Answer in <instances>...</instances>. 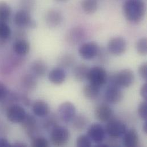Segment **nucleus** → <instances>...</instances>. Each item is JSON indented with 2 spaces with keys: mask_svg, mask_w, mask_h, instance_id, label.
Listing matches in <instances>:
<instances>
[{
  "mask_svg": "<svg viewBox=\"0 0 147 147\" xmlns=\"http://www.w3.org/2000/svg\"><path fill=\"white\" fill-rule=\"evenodd\" d=\"M123 14L129 22L139 24L144 19L146 11L143 0H127L123 7Z\"/></svg>",
  "mask_w": 147,
  "mask_h": 147,
  "instance_id": "obj_1",
  "label": "nucleus"
},
{
  "mask_svg": "<svg viewBox=\"0 0 147 147\" xmlns=\"http://www.w3.org/2000/svg\"><path fill=\"white\" fill-rule=\"evenodd\" d=\"M135 80L134 72L129 69H124L120 71L111 76L109 83L121 88L131 86Z\"/></svg>",
  "mask_w": 147,
  "mask_h": 147,
  "instance_id": "obj_2",
  "label": "nucleus"
},
{
  "mask_svg": "<svg viewBox=\"0 0 147 147\" xmlns=\"http://www.w3.org/2000/svg\"><path fill=\"white\" fill-rule=\"evenodd\" d=\"M70 132L64 126L57 125L51 131L50 140L51 143L56 147H63L69 142Z\"/></svg>",
  "mask_w": 147,
  "mask_h": 147,
  "instance_id": "obj_3",
  "label": "nucleus"
},
{
  "mask_svg": "<svg viewBox=\"0 0 147 147\" xmlns=\"http://www.w3.org/2000/svg\"><path fill=\"white\" fill-rule=\"evenodd\" d=\"M13 21L18 28L34 29L37 26V22L32 17L30 12L21 9L16 11Z\"/></svg>",
  "mask_w": 147,
  "mask_h": 147,
  "instance_id": "obj_4",
  "label": "nucleus"
},
{
  "mask_svg": "<svg viewBox=\"0 0 147 147\" xmlns=\"http://www.w3.org/2000/svg\"><path fill=\"white\" fill-rule=\"evenodd\" d=\"M127 131L125 124L117 119H111L108 121L105 128V132L113 139H117L123 136Z\"/></svg>",
  "mask_w": 147,
  "mask_h": 147,
  "instance_id": "obj_5",
  "label": "nucleus"
},
{
  "mask_svg": "<svg viewBox=\"0 0 147 147\" xmlns=\"http://www.w3.org/2000/svg\"><path fill=\"white\" fill-rule=\"evenodd\" d=\"M88 80L89 83L101 88L108 80L107 72L104 68L98 66L90 68Z\"/></svg>",
  "mask_w": 147,
  "mask_h": 147,
  "instance_id": "obj_6",
  "label": "nucleus"
},
{
  "mask_svg": "<svg viewBox=\"0 0 147 147\" xmlns=\"http://www.w3.org/2000/svg\"><path fill=\"white\" fill-rule=\"evenodd\" d=\"M127 48L126 40L122 37L117 36L112 37L108 41L107 49L108 52L114 56H121L124 54Z\"/></svg>",
  "mask_w": 147,
  "mask_h": 147,
  "instance_id": "obj_7",
  "label": "nucleus"
},
{
  "mask_svg": "<svg viewBox=\"0 0 147 147\" xmlns=\"http://www.w3.org/2000/svg\"><path fill=\"white\" fill-rule=\"evenodd\" d=\"M99 47L95 42H88L82 44L78 49L80 56L85 60L93 59L98 55Z\"/></svg>",
  "mask_w": 147,
  "mask_h": 147,
  "instance_id": "obj_8",
  "label": "nucleus"
},
{
  "mask_svg": "<svg viewBox=\"0 0 147 147\" xmlns=\"http://www.w3.org/2000/svg\"><path fill=\"white\" fill-rule=\"evenodd\" d=\"M58 115L62 121L65 123H69L72 121L76 116V108L72 102H64L59 106Z\"/></svg>",
  "mask_w": 147,
  "mask_h": 147,
  "instance_id": "obj_9",
  "label": "nucleus"
},
{
  "mask_svg": "<svg viewBox=\"0 0 147 147\" xmlns=\"http://www.w3.org/2000/svg\"><path fill=\"white\" fill-rule=\"evenodd\" d=\"M44 20L46 25L50 28H56L61 25L63 21L61 12L57 9H51L45 14Z\"/></svg>",
  "mask_w": 147,
  "mask_h": 147,
  "instance_id": "obj_10",
  "label": "nucleus"
},
{
  "mask_svg": "<svg viewBox=\"0 0 147 147\" xmlns=\"http://www.w3.org/2000/svg\"><path fill=\"white\" fill-rule=\"evenodd\" d=\"M26 115L24 108L16 104L10 105L6 109L7 118L13 123H21Z\"/></svg>",
  "mask_w": 147,
  "mask_h": 147,
  "instance_id": "obj_11",
  "label": "nucleus"
},
{
  "mask_svg": "<svg viewBox=\"0 0 147 147\" xmlns=\"http://www.w3.org/2000/svg\"><path fill=\"white\" fill-rule=\"evenodd\" d=\"M123 96V92L120 87L109 84L104 93L105 99L107 102L111 104H116L121 101Z\"/></svg>",
  "mask_w": 147,
  "mask_h": 147,
  "instance_id": "obj_12",
  "label": "nucleus"
},
{
  "mask_svg": "<svg viewBox=\"0 0 147 147\" xmlns=\"http://www.w3.org/2000/svg\"><path fill=\"white\" fill-rule=\"evenodd\" d=\"M86 32L84 28L79 26L70 29L65 35L66 41L71 45H76L81 43L85 38Z\"/></svg>",
  "mask_w": 147,
  "mask_h": 147,
  "instance_id": "obj_13",
  "label": "nucleus"
},
{
  "mask_svg": "<svg viewBox=\"0 0 147 147\" xmlns=\"http://www.w3.org/2000/svg\"><path fill=\"white\" fill-rule=\"evenodd\" d=\"M105 129L99 124L94 123L92 124L88 129L87 136L91 141L97 144L102 143L105 138Z\"/></svg>",
  "mask_w": 147,
  "mask_h": 147,
  "instance_id": "obj_14",
  "label": "nucleus"
},
{
  "mask_svg": "<svg viewBox=\"0 0 147 147\" xmlns=\"http://www.w3.org/2000/svg\"><path fill=\"white\" fill-rule=\"evenodd\" d=\"M21 124L22 128L30 138L32 139L36 136L38 128L37 120L33 116L30 114H26Z\"/></svg>",
  "mask_w": 147,
  "mask_h": 147,
  "instance_id": "obj_15",
  "label": "nucleus"
},
{
  "mask_svg": "<svg viewBox=\"0 0 147 147\" xmlns=\"http://www.w3.org/2000/svg\"><path fill=\"white\" fill-rule=\"evenodd\" d=\"M113 115L112 109L107 104L98 105L94 109L95 117L101 122H108L112 119Z\"/></svg>",
  "mask_w": 147,
  "mask_h": 147,
  "instance_id": "obj_16",
  "label": "nucleus"
},
{
  "mask_svg": "<svg viewBox=\"0 0 147 147\" xmlns=\"http://www.w3.org/2000/svg\"><path fill=\"white\" fill-rule=\"evenodd\" d=\"M139 138L137 131L132 128L127 130L123 135V144L125 147H136L139 146Z\"/></svg>",
  "mask_w": 147,
  "mask_h": 147,
  "instance_id": "obj_17",
  "label": "nucleus"
},
{
  "mask_svg": "<svg viewBox=\"0 0 147 147\" xmlns=\"http://www.w3.org/2000/svg\"><path fill=\"white\" fill-rule=\"evenodd\" d=\"M34 114L39 117H45L50 113V108L48 103L43 100H37L32 106Z\"/></svg>",
  "mask_w": 147,
  "mask_h": 147,
  "instance_id": "obj_18",
  "label": "nucleus"
},
{
  "mask_svg": "<svg viewBox=\"0 0 147 147\" xmlns=\"http://www.w3.org/2000/svg\"><path fill=\"white\" fill-rule=\"evenodd\" d=\"M30 49V44L26 39L16 40L13 45L14 53L22 57L25 56L29 53Z\"/></svg>",
  "mask_w": 147,
  "mask_h": 147,
  "instance_id": "obj_19",
  "label": "nucleus"
},
{
  "mask_svg": "<svg viewBox=\"0 0 147 147\" xmlns=\"http://www.w3.org/2000/svg\"><path fill=\"white\" fill-rule=\"evenodd\" d=\"M30 71L36 77H43L47 72L48 66L42 60H36L30 65Z\"/></svg>",
  "mask_w": 147,
  "mask_h": 147,
  "instance_id": "obj_20",
  "label": "nucleus"
},
{
  "mask_svg": "<svg viewBox=\"0 0 147 147\" xmlns=\"http://www.w3.org/2000/svg\"><path fill=\"white\" fill-rule=\"evenodd\" d=\"M49 80L56 85L63 84L66 78V74L64 70L60 67L53 69L48 75Z\"/></svg>",
  "mask_w": 147,
  "mask_h": 147,
  "instance_id": "obj_21",
  "label": "nucleus"
},
{
  "mask_svg": "<svg viewBox=\"0 0 147 147\" xmlns=\"http://www.w3.org/2000/svg\"><path fill=\"white\" fill-rule=\"evenodd\" d=\"M22 87L26 91H32L37 85L36 77L33 74H26L24 75L21 80Z\"/></svg>",
  "mask_w": 147,
  "mask_h": 147,
  "instance_id": "obj_22",
  "label": "nucleus"
},
{
  "mask_svg": "<svg viewBox=\"0 0 147 147\" xmlns=\"http://www.w3.org/2000/svg\"><path fill=\"white\" fill-rule=\"evenodd\" d=\"M90 68L84 64H80L76 65L74 69V76L78 81H84L88 80Z\"/></svg>",
  "mask_w": 147,
  "mask_h": 147,
  "instance_id": "obj_23",
  "label": "nucleus"
},
{
  "mask_svg": "<svg viewBox=\"0 0 147 147\" xmlns=\"http://www.w3.org/2000/svg\"><path fill=\"white\" fill-rule=\"evenodd\" d=\"M100 88L90 83L85 85L82 89V93L85 97L90 100L96 99L100 92Z\"/></svg>",
  "mask_w": 147,
  "mask_h": 147,
  "instance_id": "obj_24",
  "label": "nucleus"
},
{
  "mask_svg": "<svg viewBox=\"0 0 147 147\" xmlns=\"http://www.w3.org/2000/svg\"><path fill=\"white\" fill-rule=\"evenodd\" d=\"M11 30L7 22L0 21V47L5 45L10 40Z\"/></svg>",
  "mask_w": 147,
  "mask_h": 147,
  "instance_id": "obj_25",
  "label": "nucleus"
},
{
  "mask_svg": "<svg viewBox=\"0 0 147 147\" xmlns=\"http://www.w3.org/2000/svg\"><path fill=\"white\" fill-rule=\"evenodd\" d=\"M81 6L85 13L92 14L97 11L98 4L97 0H82Z\"/></svg>",
  "mask_w": 147,
  "mask_h": 147,
  "instance_id": "obj_26",
  "label": "nucleus"
},
{
  "mask_svg": "<svg viewBox=\"0 0 147 147\" xmlns=\"http://www.w3.org/2000/svg\"><path fill=\"white\" fill-rule=\"evenodd\" d=\"M76 59L72 55L65 54L61 56L58 60V64L60 68L63 69L71 68L74 66Z\"/></svg>",
  "mask_w": 147,
  "mask_h": 147,
  "instance_id": "obj_27",
  "label": "nucleus"
},
{
  "mask_svg": "<svg viewBox=\"0 0 147 147\" xmlns=\"http://www.w3.org/2000/svg\"><path fill=\"white\" fill-rule=\"evenodd\" d=\"M11 15L10 6L5 1H0V21L7 22Z\"/></svg>",
  "mask_w": 147,
  "mask_h": 147,
  "instance_id": "obj_28",
  "label": "nucleus"
},
{
  "mask_svg": "<svg viewBox=\"0 0 147 147\" xmlns=\"http://www.w3.org/2000/svg\"><path fill=\"white\" fill-rule=\"evenodd\" d=\"M72 121L73 128L77 131L84 130L88 124L87 119L82 115L75 116Z\"/></svg>",
  "mask_w": 147,
  "mask_h": 147,
  "instance_id": "obj_29",
  "label": "nucleus"
},
{
  "mask_svg": "<svg viewBox=\"0 0 147 147\" xmlns=\"http://www.w3.org/2000/svg\"><path fill=\"white\" fill-rule=\"evenodd\" d=\"M43 122L44 128L48 131H51V130L57 126L58 124V117L55 114H49L47 116Z\"/></svg>",
  "mask_w": 147,
  "mask_h": 147,
  "instance_id": "obj_30",
  "label": "nucleus"
},
{
  "mask_svg": "<svg viewBox=\"0 0 147 147\" xmlns=\"http://www.w3.org/2000/svg\"><path fill=\"white\" fill-rule=\"evenodd\" d=\"M137 52L140 56H146L147 53V40L146 37H142L138 40L136 44Z\"/></svg>",
  "mask_w": 147,
  "mask_h": 147,
  "instance_id": "obj_31",
  "label": "nucleus"
},
{
  "mask_svg": "<svg viewBox=\"0 0 147 147\" xmlns=\"http://www.w3.org/2000/svg\"><path fill=\"white\" fill-rule=\"evenodd\" d=\"M31 145L33 147H47L49 146V143L44 137L36 136L32 138Z\"/></svg>",
  "mask_w": 147,
  "mask_h": 147,
  "instance_id": "obj_32",
  "label": "nucleus"
},
{
  "mask_svg": "<svg viewBox=\"0 0 147 147\" xmlns=\"http://www.w3.org/2000/svg\"><path fill=\"white\" fill-rule=\"evenodd\" d=\"M76 145L79 147H90L92 141L87 135H81L76 140Z\"/></svg>",
  "mask_w": 147,
  "mask_h": 147,
  "instance_id": "obj_33",
  "label": "nucleus"
},
{
  "mask_svg": "<svg viewBox=\"0 0 147 147\" xmlns=\"http://www.w3.org/2000/svg\"><path fill=\"white\" fill-rule=\"evenodd\" d=\"M138 114L140 117L145 121L147 120V101H142L138 107Z\"/></svg>",
  "mask_w": 147,
  "mask_h": 147,
  "instance_id": "obj_34",
  "label": "nucleus"
},
{
  "mask_svg": "<svg viewBox=\"0 0 147 147\" xmlns=\"http://www.w3.org/2000/svg\"><path fill=\"white\" fill-rule=\"evenodd\" d=\"M20 6L21 9L30 12L35 6V0H20Z\"/></svg>",
  "mask_w": 147,
  "mask_h": 147,
  "instance_id": "obj_35",
  "label": "nucleus"
},
{
  "mask_svg": "<svg viewBox=\"0 0 147 147\" xmlns=\"http://www.w3.org/2000/svg\"><path fill=\"white\" fill-rule=\"evenodd\" d=\"M140 76L144 80H147V64L146 63L142 64L138 69Z\"/></svg>",
  "mask_w": 147,
  "mask_h": 147,
  "instance_id": "obj_36",
  "label": "nucleus"
},
{
  "mask_svg": "<svg viewBox=\"0 0 147 147\" xmlns=\"http://www.w3.org/2000/svg\"><path fill=\"white\" fill-rule=\"evenodd\" d=\"M26 33L24 29L19 28L17 30L15 31L14 34V37L16 40H22V39H26Z\"/></svg>",
  "mask_w": 147,
  "mask_h": 147,
  "instance_id": "obj_37",
  "label": "nucleus"
},
{
  "mask_svg": "<svg viewBox=\"0 0 147 147\" xmlns=\"http://www.w3.org/2000/svg\"><path fill=\"white\" fill-rule=\"evenodd\" d=\"M8 93V90L7 89L5 85L0 81V101H2L6 97Z\"/></svg>",
  "mask_w": 147,
  "mask_h": 147,
  "instance_id": "obj_38",
  "label": "nucleus"
},
{
  "mask_svg": "<svg viewBox=\"0 0 147 147\" xmlns=\"http://www.w3.org/2000/svg\"><path fill=\"white\" fill-rule=\"evenodd\" d=\"M20 100L21 101L25 106H29L30 105V99L26 94H22L20 95Z\"/></svg>",
  "mask_w": 147,
  "mask_h": 147,
  "instance_id": "obj_39",
  "label": "nucleus"
},
{
  "mask_svg": "<svg viewBox=\"0 0 147 147\" xmlns=\"http://www.w3.org/2000/svg\"><path fill=\"white\" fill-rule=\"evenodd\" d=\"M140 93L144 100L147 101V82L144 84L141 87Z\"/></svg>",
  "mask_w": 147,
  "mask_h": 147,
  "instance_id": "obj_40",
  "label": "nucleus"
},
{
  "mask_svg": "<svg viewBox=\"0 0 147 147\" xmlns=\"http://www.w3.org/2000/svg\"><path fill=\"white\" fill-rule=\"evenodd\" d=\"M11 147V145L5 138H0V147Z\"/></svg>",
  "mask_w": 147,
  "mask_h": 147,
  "instance_id": "obj_41",
  "label": "nucleus"
},
{
  "mask_svg": "<svg viewBox=\"0 0 147 147\" xmlns=\"http://www.w3.org/2000/svg\"><path fill=\"white\" fill-rule=\"evenodd\" d=\"M12 146L14 147H27V146L25 144H24V143H21V142H17V143H14Z\"/></svg>",
  "mask_w": 147,
  "mask_h": 147,
  "instance_id": "obj_42",
  "label": "nucleus"
},
{
  "mask_svg": "<svg viewBox=\"0 0 147 147\" xmlns=\"http://www.w3.org/2000/svg\"><path fill=\"white\" fill-rule=\"evenodd\" d=\"M143 131L144 132L147 134V121H146L143 126Z\"/></svg>",
  "mask_w": 147,
  "mask_h": 147,
  "instance_id": "obj_43",
  "label": "nucleus"
},
{
  "mask_svg": "<svg viewBox=\"0 0 147 147\" xmlns=\"http://www.w3.org/2000/svg\"><path fill=\"white\" fill-rule=\"evenodd\" d=\"M57 2H67L68 1V0H55Z\"/></svg>",
  "mask_w": 147,
  "mask_h": 147,
  "instance_id": "obj_44",
  "label": "nucleus"
}]
</instances>
